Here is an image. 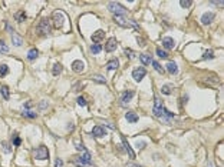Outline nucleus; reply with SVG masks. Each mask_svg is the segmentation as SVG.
I'll return each mask as SVG.
<instances>
[{"label": "nucleus", "mask_w": 224, "mask_h": 167, "mask_svg": "<svg viewBox=\"0 0 224 167\" xmlns=\"http://www.w3.org/2000/svg\"><path fill=\"white\" fill-rule=\"evenodd\" d=\"M72 163L78 167H92L93 166V161H92V157H91V154H89V151H83L82 156L73 157Z\"/></svg>", "instance_id": "f257e3e1"}, {"label": "nucleus", "mask_w": 224, "mask_h": 167, "mask_svg": "<svg viewBox=\"0 0 224 167\" xmlns=\"http://www.w3.org/2000/svg\"><path fill=\"white\" fill-rule=\"evenodd\" d=\"M108 10L111 13H114V16H124L125 13H126V9H125L122 4L116 3V1H111V3H109Z\"/></svg>", "instance_id": "f03ea898"}, {"label": "nucleus", "mask_w": 224, "mask_h": 167, "mask_svg": "<svg viewBox=\"0 0 224 167\" xmlns=\"http://www.w3.org/2000/svg\"><path fill=\"white\" fill-rule=\"evenodd\" d=\"M114 20L116 22V24H119L121 27H126V29H134V30H138V24L126 20L124 16H114Z\"/></svg>", "instance_id": "7ed1b4c3"}, {"label": "nucleus", "mask_w": 224, "mask_h": 167, "mask_svg": "<svg viewBox=\"0 0 224 167\" xmlns=\"http://www.w3.org/2000/svg\"><path fill=\"white\" fill-rule=\"evenodd\" d=\"M33 157L36 160H48L49 159V151L46 146H39L37 149L33 150Z\"/></svg>", "instance_id": "20e7f679"}, {"label": "nucleus", "mask_w": 224, "mask_h": 167, "mask_svg": "<svg viewBox=\"0 0 224 167\" xmlns=\"http://www.w3.org/2000/svg\"><path fill=\"white\" fill-rule=\"evenodd\" d=\"M37 33L40 36H48L50 33V22L48 19H43L39 22V26H37Z\"/></svg>", "instance_id": "39448f33"}, {"label": "nucleus", "mask_w": 224, "mask_h": 167, "mask_svg": "<svg viewBox=\"0 0 224 167\" xmlns=\"http://www.w3.org/2000/svg\"><path fill=\"white\" fill-rule=\"evenodd\" d=\"M52 19H53V26H55V29H60V27L63 26V23H65V15H63L62 12H55L53 16H52Z\"/></svg>", "instance_id": "423d86ee"}, {"label": "nucleus", "mask_w": 224, "mask_h": 167, "mask_svg": "<svg viewBox=\"0 0 224 167\" xmlns=\"http://www.w3.org/2000/svg\"><path fill=\"white\" fill-rule=\"evenodd\" d=\"M164 106H162V102L159 100V99H157L155 100V103H154V109H152V111H154V114L157 116V117H162V114H164Z\"/></svg>", "instance_id": "0eeeda50"}, {"label": "nucleus", "mask_w": 224, "mask_h": 167, "mask_svg": "<svg viewBox=\"0 0 224 167\" xmlns=\"http://www.w3.org/2000/svg\"><path fill=\"white\" fill-rule=\"evenodd\" d=\"M145 74H147L145 67H137V69H134L132 77L135 79V81H141V80L145 77Z\"/></svg>", "instance_id": "6e6552de"}, {"label": "nucleus", "mask_w": 224, "mask_h": 167, "mask_svg": "<svg viewBox=\"0 0 224 167\" xmlns=\"http://www.w3.org/2000/svg\"><path fill=\"white\" fill-rule=\"evenodd\" d=\"M134 96H135V91H134V90H125L124 93H122V96H121V103H122V106H126V104L131 102V99H132Z\"/></svg>", "instance_id": "1a4fd4ad"}, {"label": "nucleus", "mask_w": 224, "mask_h": 167, "mask_svg": "<svg viewBox=\"0 0 224 167\" xmlns=\"http://www.w3.org/2000/svg\"><path fill=\"white\" fill-rule=\"evenodd\" d=\"M92 136L93 137H104V136H106V130L102 126H95L92 129Z\"/></svg>", "instance_id": "9d476101"}, {"label": "nucleus", "mask_w": 224, "mask_h": 167, "mask_svg": "<svg viewBox=\"0 0 224 167\" xmlns=\"http://www.w3.org/2000/svg\"><path fill=\"white\" fill-rule=\"evenodd\" d=\"M116 46H118V43H116V39L111 37V39L108 40V43H106V46H105V50H106V53H112V52H115V50H116Z\"/></svg>", "instance_id": "9b49d317"}, {"label": "nucleus", "mask_w": 224, "mask_h": 167, "mask_svg": "<svg viewBox=\"0 0 224 167\" xmlns=\"http://www.w3.org/2000/svg\"><path fill=\"white\" fill-rule=\"evenodd\" d=\"M83 69H85V63H83L82 60H75L73 63H72V70L76 73H82Z\"/></svg>", "instance_id": "f8f14e48"}, {"label": "nucleus", "mask_w": 224, "mask_h": 167, "mask_svg": "<svg viewBox=\"0 0 224 167\" xmlns=\"http://www.w3.org/2000/svg\"><path fill=\"white\" fill-rule=\"evenodd\" d=\"M104 37H105V32H104V30H96V32L92 34V41H93L95 44H98L101 40H104Z\"/></svg>", "instance_id": "ddd939ff"}, {"label": "nucleus", "mask_w": 224, "mask_h": 167, "mask_svg": "<svg viewBox=\"0 0 224 167\" xmlns=\"http://www.w3.org/2000/svg\"><path fill=\"white\" fill-rule=\"evenodd\" d=\"M122 139V144H124V149L126 150V153H128V156L131 157V159H135V153H134V150H132V147L128 144V142H126V139H125L124 136L121 137Z\"/></svg>", "instance_id": "4468645a"}, {"label": "nucleus", "mask_w": 224, "mask_h": 167, "mask_svg": "<svg viewBox=\"0 0 224 167\" xmlns=\"http://www.w3.org/2000/svg\"><path fill=\"white\" fill-rule=\"evenodd\" d=\"M213 20H214V15H213L211 12L204 13V15L201 16V23H203V24H210Z\"/></svg>", "instance_id": "2eb2a0df"}, {"label": "nucleus", "mask_w": 224, "mask_h": 167, "mask_svg": "<svg viewBox=\"0 0 224 167\" xmlns=\"http://www.w3.org/2000/svg\"><path fill=\"white\" fill-rule=\"evenodd\" d=\"M125 119L128 120L129 123H137V121H138V114L134 113V111H128V113L125 114Z\"/></svg>", "instance_id": "dca6fc26"}, {"label": "nucleus", "mask_w": 224, "mask_h": 167, "mask_svg": "<svg viewBox=\"0 0 224 167\" xmlns=\"http://www.w3.org/2000/svg\"><path fill=\"white\" fill-rule=\"evenodd\" d=\"M162 44H164L165 49L171 50V49H174V40L171 39V37H164L162 39Z\"/></svg>", "instance_id": "f3484780"}, {"label": "nucleus", "mask_w": 224, "mask_h": 167, "mask_svg": "<svg viewBox=\"0 0 224 167\" xmlns=\"http://www.w3.org/2000/svg\"><path fill=\"white\" fill-rule=\"evenodd\" d=\"M26 12L25 10H19L16 15H15V19H16V22H19V23H22V22H25L26 20Z\"/></svg>", "instance_id": "a211bd4d"}, {"label": "nucleus", "mask_w": 224, "mask_h": 167, "mask_svg": "<svg viewBox=\"0 0 224 167\" xmlns=\"http://www.w3.org/2000/svg\"><path fill=\"white\" fill-rule=\"evenodd\" d=\"M12 41H13L15 46H22V44H23V40H22V37H20L17 33H13V34H12Z\"/></svg>", "instance_id": "6ab92c4d"}, {"label": "nucleus", "mask_w": 224, "mask_h": 167, "mask_svg": "<svg viewBox=\"0 0 224 167\" xmlns=\"http://www.w3.org/2000/svg\"><path fill=\"white\" fill-rule=\"evenodd\" d=\"M118 67H119V62H118L116 59H112L111 62L106 63V69H108V70H115Z\"/></svg>", "instance_id": "aec40b11"}, {"label": "nucleus", "mask_w": 224, "mask_h": 167, "mask_svg": "<svg viewBox=\"0 0 224 167\" xmlns=\"http://www.w3.org/2000/svg\"><path fill=\"white\" fill-rule=\"evenodd\" d=\"M167 70H168V73H171V74H177V72H178L177 64H175L174 62H170V63L167 64Z\"/></svg>", "instance_id": "412c9836"}, {"label": "nucleus", "mask_w": 224, "mask_h": 167, "mask_svg": "<svg viewBox=\"0 0 224 167\" xmlns=\"http://www.w3.org/2000/svg\"><path fill=\"white\" fill-rule=\"evenodd\" d=\"M140 60H141V63L144 64V66H148L152 60H151V56L149 54H141L140 56Z\"/></svg>", "instance_id": "4be33fe9"}, {"label": "nucleus", "mask_w": 224, "mask_h": 167, "mask_svg": "<svg viewBox=\"0 0 224 167\" xmlns=\"http://www.w3.org/2000/svg\"><path fill=\"white\" fill-rule=\"evenodd\" d=\"M161 91H162V94H171V91H173V84H164V86L161 87Z\"/></svg>", "instance_id": "5701e85b"}, {"label": "nucleus", "mask_w": 224, "mask_h": 167, "mask_svg": "<svg viewBox=\"0 0 224 167\" xmlns=\"http://www.w3.org/2000/svg\"><path fill=\"white\" fill-rule=\"evenodd\" d=\"M39 56V50L37 49H32L29 53H27V57H29V60H35L36 57Z\"/></svg>", "instance_id": "b1692460"}, {"label": "nucleus", "mask_w": 224, "mask_h": 167, "mask_svg": "<svg viewBox=\"0 0 224 167\" xmlns=\"http://www.w3.org/2000/svg\"><path fill=\"white\" fill-rule=\"evenodd\" d=\"M1 150L4 151L6 154H10L12 153V147H10V144L7 142H1Z\"/></svg>", "instance_id": "393cba45"}, {"label": "nucleus", "mask_w": 224, "mask_h": 167, "mask_svg": "<svg viewBox=\"0 0 224 167\" xmlns=\"http://www.w3.org/2000/svg\"><path fill=\"white\" fill-rule=\"evenodd\" d=\"M0 94L3 96L6 100H9L10 94H9V87H7V86H1V89H0Z\"/></svg>", "instance_id": "a878e982"}, {"label": "nucleus", "mask_w": 224, "mask_h": 167, "mask_svg": "<svg viewBox=\"0 0 224 167\" xmlns=\"http://www.w3.org/2000/svg\"><path fill=\"white\" fill-rule=\"evenodd\" d=\"M7 73H9L7 64H0V77H4Z\"/></svg>", "instance_id": "bb28decb"}, {"label": "nucleus", "mask_w": 224, "mask_h": 167, "mask_svg": "<svg viewBox=\"0 0 224 167\" xmlns=\"http://www.w3.org/2000/svg\"><path fill=\"white\" fill-rule=\"evenodd\" d=\"M101 50H102V46H101V44H92L91 46V53H93V54L101 53Z\"/></svg>", "instance_id": "cd10ccee"}, {"label": "nucleus", "mask_w": 224, "mask_h": 167, "mask_svg": "<svg viewBox=\"0 0 224 167\" xmlns=\"http://www.w3.org/2000/svg\"><path fill=\"white\" fill-rule=\"evenodd\" d=\"M60 72H62V66L59 63H56L55 66H53V70H52V73H53V76H59L60 74Z\"/></svg>", "instance_id": "c85d7f7f"}, {"label": "nucleus", "mask_w": 224, "mask_h": 167, "mask_svg": "<svg viewBox=\"0 0 224 167\" xmlns=\"http://www.w3.org/2000/svg\"><path fill=\"white\" fill-rule=\"evenodd\" d=\"M162 117H164V120L170 121L171 119H174V113H171V111H168V110H164V114H162Z\"/></svg>", "instance_id": "c756f323"}, {"label": "nucleus", "mask_w": 224, "mask_h": 167, "mask_svg": "<svg viewBox=\"0 0 224 167\" xmlns=\"http://www.w3.org/2000/svg\"><path fill=\"white\" fill-rule=\"evenodd\" d=\"M23 116L25 117H29V119H36V113H33V111H30V110H23Z\"/></svg>", "instance_id": "7c9ffc66"}, {"label": "nucleus", "mask_w": 224, "mask_h": 167, "mask_svg": "<svg viewBox=\"0 0 224 167\" xmlns=\"http://www.w3.org/2000/svg\"><path fill=\"white\" fill-rule=\"evenodd\" d=\"M213 57H214V52L213 50H207L204 53V56H203V60H208V59H213Z\"/></svg>", "instance_id": "2f4dec72"}, {"label": "nucleus", "mask_w": 224, "mask_h": 167, "mask_svg": "<svg viewBox=\"0 0 224 167\" xmlns=\"http://www.w3.org/2000/svg\"><path fill=\"white\" fill-rule=\"evenodd\" d=\"M93 80H95L96 83H101V84H105V83H106L105 77H104V76H101V74H98V76H93Z\"/></svg>", "instance_id": "473e14b6"}, {"label": "nucleus", "mask_w": 224, "mask_h": 167, "mask_svg": "<svg viewBox=\"0 0 224 167\" xmlns=\"http://www.w3.org/2000/svg\"><path fill=\"white\" fill-rule=\"evenodd\" d=\"M151 63H152V66H154V69H155V70H157L158 73H164V69L161 67V64L158 63V62H151Z\"/></svg>", "instance_id": "72a5a7b5"}, {"label": "nucleus", "mask_w": 224, "mask_h": 167, "mask_svg": "<svg viewBox=\"0 0 224 167\" xmlns=\"http://www.w3.org/2000/svg\"><path fill=\"white\" fill-rule=\"evenodd\" d=\"M0 53H3V54H4V53H9V47L1 40H0Z\"/></svg>", "instance_id": "f704fd0d"}, {"label": "nucleus", "mask_w": 224, "mask_h": 167, "mask_svg": "<svg viewBox=\"0 0 224 167\" xmlns=\"http://www.w3.org/2000/svg\"><path fill=\"white\" fill-rule=\"evenodd\" d=\"M157 54L161 57V59H167L168 57V53L167 52H164L162 49H157Z\"/></svg>", "instance_id": "c9c22d12"}, {"label": "nucleus", "mask_w": 224, "mask_h": 167, "mask_svg": "<svg viewBox=\"0 0 224 167\" xmlns=\"http://www.w3.org/2000/svg\"><path fill=\"white\" fill-rule=\"evenodd\" d=\"M13 144H15L16 147L22 144V139H20V137H19L17 134H13Z\"/></svg>", "instance_id": "e433bc0d"}, {"label": "nucleus", "mask_w": 224, "mask_h": 167, "mask_svg": "<svg viewBox=\"0 0 224 167\" xmlns=\"http://www.w3.org/2000/svg\"><path fill=\"white\" fill-rule=\"evenodd\" d=\"M125 54L128 56L129 59H134V57L137 56V53H135L134 50H129V49H125Z\"/></svg>", "instance_id": "4c0bfd02"}, {"label": "nucleus", "mask_w": 224, "mask_h": 167, "mask_svg": "<svg viewBox=\"0 0 224 167\" xmlns=\"http://www.w3.org/2000/svg\"><path fill=\"white\" fill-rule=\"evenodd\" d=\"M76 102H78V104H79V106H86V100H85V97H82V96H79Z\"/></svg>", "instance_id": "58836bf2"}, {"label": "nucleus", "mask_w": 224, "mask_h": 167, "mask_svg": "<svg viewBox=\"0 0 224 167\" xmlns=\"http://www.w3.org/2000/svg\"><path fill=\"white\" fill-rule=\"evenodd\" d=\"M180 4H181V7L183 9H188L191 6V1H185V0H181L180 1Z\"/></svg>", "instance_id": "ea45409f"}, {"label": "nucleus", "mask_w": 224, "mask_h": 167, "mask_svg": "<svg viewBox=\"0 0 224 167\" xmlns=\"http://www.w3.org/2000/svg\"><path fill=\"white\" fill-rule=\"evenodd\" d=\"M75 146H76V150H79V151H86V149L83 147L81 143H75Z\"/></svg>", "instance_id": "a19ab883"}, {"label": "nucleus", "mask_w": 224, "mask_h": 167, "mask_svg": "<svg viewBox=\"0 0 224 167\" xmlns=\"http://www.w3.org/2000/svg\"><path fill=\"white\" fill-rule=\"evenodd\" d=\"M213 6H218V7H223L224 6V1H211Z\"/></svg>", "instance_id": "79ce46f5"}, {"label": "nucleus", "mask_w": 224, "mask_h": 167, "mask_svg": "<svg viewBox=\"0 0 224 167\" xmlns=\"http://www.w3.org/2000/svg\"><path fill=\"white\" fill-rule=\"evenodd\" d=\"M145 146H147V144L144 143V142H138V143H137V147H138V149H145Z\"/></svg>", "instance_id": "37998d69"}, {"label": "nucleus", "mask_w": 224, "mask_h": 167, "mask_svg": "<svg viewBox=\"0 0 224 167\" xmlns=\"http://www.w3.org/2000/svg\"><path fill=\"white\" fill-rule=\"evenodd\" d=\"M126 167H144V166H140V164H135L132 161H129V163H126Z\"/></svg>", "instance_id": "c03bdc74"}, {"label": "nucleus", "mask_w": 224, "mask_h": 167, "mask_svg": "<svg viewBox=\"0 0 224 167\" xmlns=\"http://www.w3.org/2000/svg\"><path fill=\"white\" fill-rule=\"evenodd\" d=\"M62 164H63V163H62V160L56 159V161H55V167H62Z\"/></svg>", "instance_id": "a18cd8bd"}, {"label": "nucleus", "mask_w": 224, "mask_h": 167, "mask_svg": "<svg viewBox=\"0 0 224 167\" xmlns=\"http://www.w3.org/2000/svg\"><path fill=\"white\" fill-rule=\"evenodd\" d=\"M46 106H48V104H46V102H43V103L40 104V109H45V107H46Z\"/></svg>", "instance_id": "49530a36"}]
</instances>
